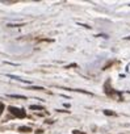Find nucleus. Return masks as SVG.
<instances>
[{
  "mask_svg": "<svg viewBox=\"0 0 130 134\" xmlns=\"http://www.w3.org/2000/svg\"><path fill=\"white\" fill-rule=\"evenodd\" d=\"M8 110L17 118H25L26 117V113H25L24 109H20V108H16V107H9Z\"/></svg>",
  "mask_w": 130,
  "mask_h": 134,
  "instance_id": "obj_1",
  "label": "nucleus"
},
{
  "mask_svg": "<svg viewBox=\"0 0 130 134\" xmlns=\"http://www.w3.org/2000/svg\"><path fill=\"white\" fill-rule=\"evenodd\" d=\"M19 130L24 131V133H30V131H32V128H29V126H20Z\"/></svg>",
  "mask_w": 130,
  "mask_h": 134,
  "instance_id": "obj_2",
  "label": "nucleus"
},
{
  "mask_svg": "<svg viewBox=\"0 0 130 134\" xmlns=\"http://www.w3.org/2000/svg\"><path fill=\"white\" fill-rule=\"evenodd\" d=\"M30 109L32 110H43V107H41V105H30Z\"/></svg>",
  "mask_w": 130,
  "mask_h": 134,
  "instance_id": "obj_3",
  "label": "nucleus"
},
{
  "mask_svg": "<svg viewBox=\"0 0 130 134\" xmlns=\"http://www.w3.org/2000/svg\"><path fill=\"white\" fill-rule=\"evenodd\" d=\"M11 97H16V99H22V100H25L26 97L25 96H22V95H9Z\"/></svg>",
  "mask_w": 130,
  "mask_h": 134,
  "instance_id": "obj_4",
  "label": "nucleus"
},
{
  "mask_svg": "<svg viewBox=\"0 0 130 134\" xmlns=\"http://www.w3.org/2000/svg\"><path fill=\"white\" fill-rule=\"evenodd\" d=\"M104 113H105L106 116H114V114H116L114 112H112V110H104Z\"/></svg>",
  "mask_w": 130,
  "mask_h": 134,
  "instance_id": "obj_5",
  "label": "nucleus"
},
{
  "mask_svg": "<svg viewBox=\"0 0 130 134\" xmlns=\"http://www.w3.org/2000/svg\"><path fill=\"white\" fill-rule=\"evenodd\" d=\"M70 67H76V65H75V63H72V65H68L66 68H70Z\"/></svg>",
  "mask_w": 130,
  "mask_h": 134,
  "instance_id": "obj_6",
  "label": "nucleus"
},
{
  "mask_svg": "<svg viewBox=\"0 0 130 134\" xmlns=\"http://www.w3.org/2000/svg\"><path fill=\"white\" fill-rule=\"evenodd\" d=\"M74 134H86V133H80L79 130H74Z\"/></svg>",
  "mask_w": 130,
  "mask_h": 134,
  "instance_id": "obj_7",
  "label": "nucleus"
},
{
  "mask_svg": "<svg viewBox=\"0 0 130 134\" xmlns=\"http://www.w3.org/2000/svg\"><path fill=\"white\" fill-rule=\"evenodd\" d=\"M125 39H130V36L129 37H125Z\"/></svg>",
  "mask_w": 130,
  "mask_h": 134,
  "instance_id": "obj_8",
  "label": "nucleus"
}]
</instances>
